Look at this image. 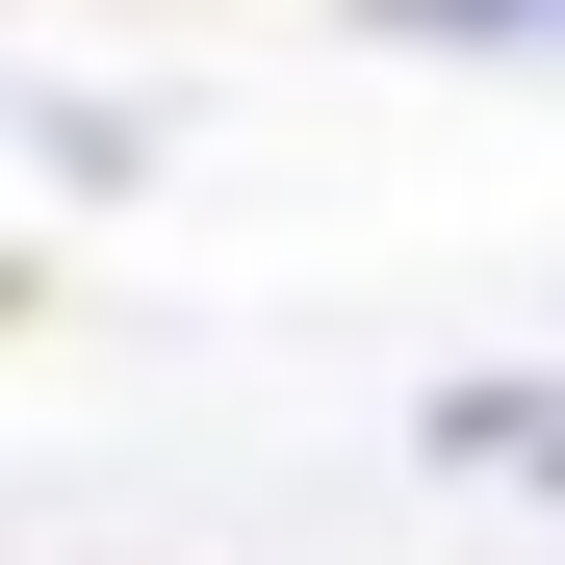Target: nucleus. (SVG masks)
Listing matches in <instances>:
<instances>
[{"instance_id": "1", "label": "nucleus", "mask_w": 565, "mask_h": 565, "mask_svg": "<svg viewBox=\"0 0 565 565\" xmlns=\"http://www.w3.org/2000/svg\"><path fill=\"white\" fill-rule=\"evenodd\" d=\"M412 462H437V489H540V514H565V360H462V386L412 412Z\"/></svg>"}, {"instance_id": "2", "label": "nucleus", "mask_w": 565, "mask_h": 565, "mask_svg": "<svg viewBox=\"0 0 565 565\" xmlns=\"http://www.w3.org/2000/svg\"><path fill=\"white\" fill-rule=\"evenodd\" d=\"M386 52H540V0H360Z\"/></svg>"}, {"instance_id": "3", "label": "nucleus", "mask_w": 565, "mask_h": 565, "mask_svg": "<svg viewBox=\"0 0 565 565\" xmlns=\"http://www.w3.org/2000/svg\"><path fill=\"white\" fill-rule=\"evenodd\" d=\"M540 52H565V0H540Z\"/></svg>"}]
</instances>
